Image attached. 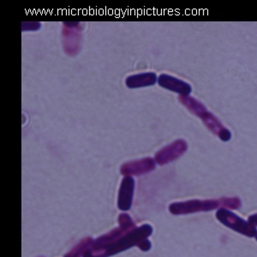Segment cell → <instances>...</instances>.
Listing matches in <instances>:
<instances>
[{
  "instance_id": "9",
  "label": "cell",
  "mask_w": 257,
  "mask_h": 257,
  "mask_svg": "<svg viewBox=\"0 0 257 257\" xmlns=\"http://www.w3.org/2000/svg\"><path fill=\"white\" fill-rule=\"evenodd\" d=\"M158 83L162 88L173 91L181 96H188L192 91V88L189 83L167 74H161L159 76Z\"/></svg>"
},
{
  "instance_id": "17",
  "label": "cell",
  "mask_w": 257,
  "mask_h": 257,
  "mask_svg": "<svg viewBox=\"0 0 257 257\" xmlns=\"http://www.w3.org/2000/svg\"><path fill=\"white\" fill-rule=\"evenodd\" d=\"M254 238H255V240L257 241V233L256 235H255V237H254Z\"/></svg>"
},
{
  "instance_id": "15",
  "label": "cell",
  "mask_w": 257,
  "mask_h": 257,
  "mask_svg": "<svg viewBox=\"0 0 257 257\" xmlns=\"http://www.w3.org/2000/svg\"><path fill=\"white\" fill-rule=\"evenodd\" d=\"M40 28V23H23V31H35Z\"/></svg>"
},
{
  "instance_id": "11",
  "label": "cell",
  "mask_w": 257,
  "mask_h": 257,
  "mask_svg": "<svg viewBox=\"0 0 257 257\" xmlns=\"http://www.w3.org/2000/svg\"><path fill=\"white\" fill-rule=\"evenodd\" d=\"M157 81L158 77L155 72H144L128 76L125 84L128 88H144L155 85Z\"/></svg>"
},
{
  "instance_id": "12",
  "label": "cell",
  "mask_w": 257,
  "mask_h": 257,
  "mask_svg": "<svg viewBox=\"0 0 257 257\" xmlns=\"http://www.w3.org/2000/svg\"><path fill=\"white\" fill-rule=\"evenodd\" d=\"M178 99L191 113L196 115V117H202V115L208 111L206 106L202 102H200L199 100L195 99L194 97L190 96V95H188V96L179 95Z\"/></svg>"
},
{
  "instance_id": "1",
  "label": "cell",
  "mask_w": 257,
  "mask_h": 257,
  "mask_svg": "<svg viewBox=\"0 0 257 257\" xmlns=\"http://www.w3.org/2000/svg\"><path fill=\"white\" fill-rule=\"evenodd\" d=\"M118 227L104 234L94 240V243L85 253L83 257H98L105 249L108 248L111 243L117 241L123 234L132 231L137 227L133 219L127 213H121L118 219Z\"/></svg>"
},
{
  "instance_id": "10",
  "label": "cell",
  "mask_w": 257,
  "mask_h": 257,
  "mask_svg": "<svg viewBox=\"0 0 257 257\" xmlns=\"http://www.w3.org/2000/svg\"><path fill=\"white\" fill-rule=\"evenodd\" d=\"M204 123L206 127L213 132V134L216 135L217 137L223 141L228 142L231 140V133L228 128L223 125L221 122L210 111H207L202 117H200Z\"/></svg>"
},
{
  "instance_id": "4",
  "label": "cell",
  "mask_w": 257,
  "mask_h": 257,
  "mask_svg": "<svg viewBox=\"0 0 257 257\" xmlns=\"http://www.w3.org/2000/svg\"><path fill=\"white\" fill-rule=\"evenodd\" d=\"M221 208L219 200H189L185 202H173L169 206V212L173 215H185L200 212H209Z\"/></svg>"
},
{
  "instance_id": "7",
  "label": "cell",
  "mask_w": 257,
  "mask_h": 257,
  "mask_svg": "<svg viewBox=\"0 0 257 257\" xmlns=\"http://www.w3.org/2000/svg\"><path fill=\"white\" fill-rule=\"evenodd\" d=\"M155 159L151 157L141 159L138 161H130L123 164L120 167V173L123 176H140L150 173L155 169Z\"/></svg>"
},
{
  "instance_id": "13",
  "label": "cell",
  "mask_w": 257,
  "mask_h": 257,
  "mask_svg": "<svg viewBox=\"0 0 257 257\" xmlns=\"http://www.w3.org/2000/svg\"><path fill=\"white\" fill-rule=\"evenodd\" d=\"M94 240L90 237H84L76 245L65 254L64 257H82L84 255L88 248L94 243Z\"/></svg>"
},
{
  "instance_id": "16",
  "label": "cell",
  "mask_w": 257,
  "mask_h": 257,
  "mask_svg": "<svg viewBox=\"0 0 257 257\" xmlns=\"http://www.w3.org/2000/svg\"><path fill=\"white\" fill-rule=\"evenodd\" d=\"M248 223H250L252 225L257 227V213L251 214L248 217Z\"/></svg>"
},
{
  "instance_id": "5",
  "label": "cell",
  "mask_w": 257,
  "mask_h": 257,
  "mask_svg": "<svg viewBox=\"0 0 257 257\" xmlns=\"http://www.w3.org/2000/svg\"><path fill=\"white\" fill-rule=\"evenodd\" d=\"M81 41V24L76 22L64 23L62 30V41L64 52L68 55H76L79 53Z\"/></svg>"
},
{
  "instance_id": "3",
  "label": "cell",
  "mask_w": 257,
  "mask_h": 257,
  "mask_svg": "<svg viewBox=\"0 0 257 257\" xmlns=\"http://www.w3.org/2000/svg\"><path fill=\"white\" fill-rule=\"evenodd\" d=\"M215 217L222 225L237 233L248 237H254L256 235L257 229L255 226L227 208H219L216 211Z\"/></svg>"
},
{
  "instance_id": "2",
  "label": "cell",
  "mask_w": 257,
  "mask_h": 257,
  "mask_svg": "<svg viewBox=\"0 0 257 257\" xmlns=\"http://www.w3.org/2000/svg\"><path fill=\"white\" fill-rule=\"evenodd\" d=\"M153 233V227L149 224H144L139 227H136L127 233L123 234L117 241L111 243L108 248L99 254L98 257H110L120 252L127 250L130 248L137 246L140 248L145 240L149 239Z\"/></svg>"
},
{
  "instance_id": "8",
  "label": "cell",
  "mask_w": 257,
  "mask_h": 257,
  "mask_svg": "<svg viewBox=\"0 0 257 257\" xmlns=\"http://www.w3.org/2000/svg\"><path fill=\"white\" fill-rule=\"evenodd\" d=\"M135 180L130 176H126L120 184L117 197V207L120 210L128 211L131 209L134 197Z\"/></svg>"
},
{
  "instance_id": "6",
  "label": "cell",
  "mask_w": 257,
  "mask_h": 257,
  "mask_svg": "<svg viewBox=\"0 0 257 257\" xmlns=\"http://www.w3.org/2000/svg\"><path fill=\"white\" fill-rule=\"evenodd\" d=\"M187 149L188 144L185 141L182 139L175 141L169 145L164 147L163 149L155 154V162L161 166L173 162L181 157L187 151Z\"/></svg>"
},
{
  "instance_id": "14",
  "label": "cell",
  "mask_w": 257,
  "mask_h": 257,
  "mask_svg": "<svg viewBox=\"0 0 257 257\" xmlns=\"http://www.w3.org/2000/svg\"><path fill=\"white\" fill-rule=\"evenodd\" d=\"M221 208H227L229 210H235L241 208V200L238 197H222L220 198Z\"/></svg>"
}]
</instances>
